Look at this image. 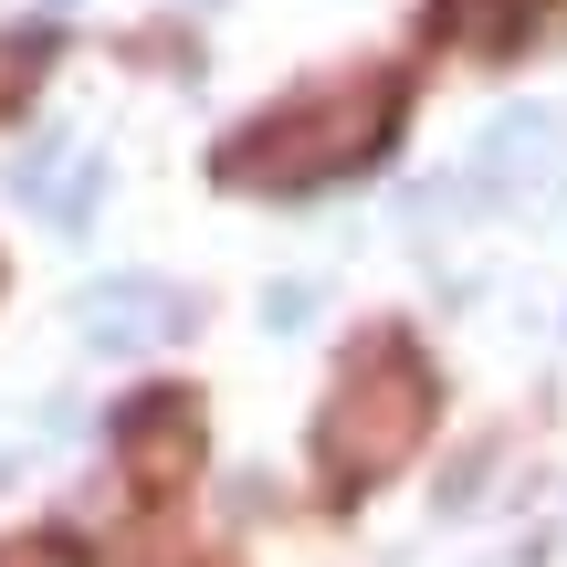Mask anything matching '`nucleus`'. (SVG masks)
I'll return each instance as SVG.
<instances>
[{
    "instance_id": "obj_9",
    "label": "nucleus",
    "mask_w": 567,
    "mask_h": 567,
    "mask_svg": "<svg viewBox=\"0 0 567 567\" xmlns=\"http://www.w3.org/2000/svg\"><path fill=\"white\" fill-rule=\"evenodd\" d=\"M32 63H42V32H21V42H0V105L32 84Z\"/></svg>"
},
{
    "instance_id": "obj_5",
    "label": "nucleus",
    "mask_w": 567,
    "mask_h": 567,
    "mask_svg": "<svg viewBox=\"0 0 567 567\" xmlns=\"http://www.w3.org/2000/svg\"><path fill=\"white\" fill-rule=\"evenodd\" d=\"M11 189L42 210V221H84V210L105 200V158H84L74 137H32L11 158Z\"/></svg>"
},
{
    "instance_id": "obj_2",
    "label": "nucleus",
    "mask_w": 567,
    "mask_h": 567,
    "mask_svg": "<svg viewBox=\"0 0 567 567\" xmlns=\"http://www.w3.org/2000/svg\"><path fill=\"white\" fill-rule=\"evenodd\" d=\"M421 421H431V368L410 358L400 337L358 347V368L337 379V410H326V473H337V484L400 473L410 442H421Z\"/></svg>"
},
{
    "instance_id": "obj_1",
    "label": "nucleus",
    "mask_w": 567,
    "mask_h": 567,
    "mask_svg": "<svg viewBox=\"0 0 567 567\" xmlns=\"http://www.w3.org/2000/svg\"><path fill=\"white\" fill-rule=\"evenodd\" d=\"M400 126V84L389 74H358V84H316V95L252 116L243 137L221 147V179L231 189H316V179H347L368 168Z\"/></svg>"
},
{
    "instance_id": "obj_4",
    "label": "nucleus",
    "mask_w": 567,
    "mask_h": 567,
    "mask_svg": "<svg viewBox=\"0 0 567 567\" xmlns=\"http://www.w3.org/2000/svg\"><path fill=\"white\" fill-rule=\"evenodd\" d=\"M567 116L557 105H505V116L484 126V147H473V200H505V189H547L567 179Z\"/></svg>"
},
{
    "instance_id": "obj_7",
    "label": "nucleus",
    "mask_w": 567,
    "mask_h": 567,
    "mask_svg": "<svg viewBox=\"0 0 567 567\" xmlns=\"http://www.w3.org/2000/svg\"><path fill=\"white\" fill-rule=\"evenodd\" d=\"M526 11H536V0H442V32H452V42H484V53H505V42L526 32Z\"/></svg>"
},
{
    "instance_id": "obj_8",
    "label": "nucleus",
    "mask_w": 567,
    "mask_h": 567,
    "mask_svg": "<svg viewBox=\"0 0 567 567\" xmlns=\"http://www.w3.org/2000/svg\"><path fill=\"white\" fill-rule=\"evenodd\" d=\"M0 567H84L74 536H21V547H0Z\"/></svg>"
},
{
    "instance_id": "obj_6",
    "label": "nucleus",
    "mask_w": 567,
    "mask_h": 567,
    "mask_svg": "<svg viewBox=\"0 0 567 567\" xmlns=\"http://www.w3.org/2000/svg\"><path fill=\"white\" fill-rule=\"evenodd\" d=\"M116 452L137 463V484H168L189 463V400H126L116 410Z\"/></svg>"
},
{
    "instance_id": "obj_11",
    "label": "nucleus",
    "mask_w": 567,
    "mask_h": 567,
    "mask_svg": "<svg viewBox=\"0 0 567 567\" xmlns=\"http://www.w3.org/2000/svg\"><path fill=\"white\" fill-rule=\"evenodd\" d=\"M42 11H74V0H42Z\"/></svg>"
},
{
    "instance_id": "obj_3",
    "label": "nucleus",
    "mask_w": 567,
    "mask_h": 567,
    "mask_svg": "<svg viewBox=\"0 0 567 567\" xmlns=\"http://www.w3.org/2000/svg\"><path fill=\"white\" fill-rule=\"evenodd\" d=\"M74 326H84V347H105V358H137V347H158V337L189 326V295L158 284V274H105V284L74 295Z\"/></svg>"
},
{
    "instance_id": "obj_10",
    "label": "nucleus",
    "mask_w": 567,
    "mask_h": 567,
    "mask_svg": "<svg viewBox=\"0 0 567 567\" xmlns=\"http://www.w3.org/2000/svg\"><path fill=\"white\" fill-rule=\"evenodd\" d=\"M305 305H316V284H274V295H264V326H274V337H295Z\"/></svg>"
}]
</instances>
